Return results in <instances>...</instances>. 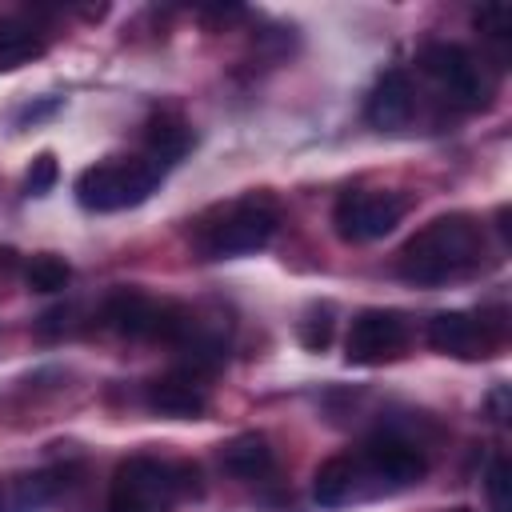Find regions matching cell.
Returning <instances> with one entry per match:
<instances>
[{
  "instance_id": "1",
  "label": "cell",
  "mask_w": 512,
  "mask_h": 512,
  "mask_svg": "<svg viewBox=\"0 0 512 512\" xmlns=\"http://www.w3.org/2000/svg\"><path fill=\"white\" fill-rule=\"evenodd\" d=\"M484 256V228L476 216L468 212H448L436 216L432 224H424L396 256V272L408 284L432 288V284H448L464 272H472Z\"/></svg>"
},
{
  "instance_id": "2",
  "label": "cell",
  "mask_w": 512,
  "mask_h": 512,
  "mask_svg": "<svg viewBox=\"0 0 512 512\" xmlns=\"http://www.w3.org/2000/svg\"><path fill=\"white\" fill-rule=\"evenodd\" d=\"M200 492L196 464H164L156 456H128L112 472L108 512H172L176 496Z\"/></svg>"
},
{
  "instance_id": "3",
  "label": "cell",
  "mask_w": 512,
  "mask_h": 512,
  "mask_svg": "<svg viewBox=\"0 0 512 512\" xmlns=\"http://www.w3.org/2000/svg\"><path fill=\"white\" fill-rule=\"evenodd\" d=\"M352 468H356V500H368L416 484L428 472V456L420 440H412L408 432L380 428L352 452Z\"/></svg>"
},
{
  "instance_id": "4",
  "label": "cell",
  "mask_w": 512,
  "mask_h": 512,
  "mask_svg": "<svg viewBox=\"0 0 512 512\" xmlns=\"http://www.w3.org/2000/svg\"><path fill=\"white\" fill-rule=\"evenodd\" d=\"M164 168L148 156H128V160H100L76 176V204L88 212H120L144 204Z\"/></svg>"
},
{
  "instance_id": "5",
  "label": "cell",
  "mask_w": 512,
  "mask_h": 512,
  "mask_svg": "<svg viewBox=\"0 0 512 512\" xmlns=\"http://www.w3.org/2000/svg\"><path fill=\"white\" fill-rule=\"evenodd\" d=\"M104 324L132 340H164L180 348L196 332V312L172 300H152L136 288H120L104 300Z\"/></svg>"
},
{
  "instance_id": "6",
  "label": "cell",
  "mask_w": 512,
  "mask_h": 512,
  "mask_svg": "<svg viewBox=\"0 0 512 512\" xmlns=\"http://www.w3.org/2000/svg\"><path fill=\"white\" fill-rule=\"evenodd\" d=\"M276 224H280L276 208L260 196H248V200H236V204L220 208V216L200 228L196 244L208 260L244 256V252H260L276 236Z\"/></svg>"
},
{
  "instance_id": "7",
  "label": "cell",
  "mask_w": 512,
  "mask_h": 512,
  "mask_svg": "<svg viewBox=\"0 0 512 512\" xmlns=\"http://www.w3.org/2000/svg\"><path fill=\"white\" fill-rule=\"evenodd\" d=\"M408 212V196L404 192H388V188H352L336 200L332 208V224L336 236L348 244H372L380 236H388Z\"/></svg>"
},
{
  "instance_id": "8",
  "label": "cell",
  "mask_w": 512,
  "mask_h": 512,
  "mask_svg": "<svg viewBox=\"0 0 512 512\" xmlns=\"http://www.w3.org/2000/svg\"><path fill=\"white\" fill-rule=\"evenodd\" d=\"M420 68L424 76H432L444 96L460 108H484L492 100V80L488 72L476 64V56L460 44H448V40H432L420 48Z\"/></svg>"
},
{
  "instance_id": "9",
  "label": "cell",
  "mask_w": 512,
  "mask_h": 512,
  "mask_svg": "<svg viewBox=\"0 0 512 512\" xmlns=\"http://www.w3.org/2000/svg\"><path fill=\"white\" fill-rule=\"evenodd\" d=\"M408 344V320L396 308H364L352 316L348 340H344V360L356 368H376L392 356H400Z\"/></svg>"
},
{
  "instance_id": "10",
  "label": "cell",
  "mask_w": 512,
  "mask_h": 512,
  "mask_svg": "<svg viewBox=\"0 0 512 512\" xmlns=\"http://www.w3.org/2000/svg\"><path fill=\"white\" fill-rule=\"evenodd\" d=\"M504 340V320H492L488 312H436L428 320V344L444 356L480 360L492 356Z\"/></svg>"
},
{
  "instance_id": "11",
  "label": "cell",
  "mask_w": 512,
  "mask_h": 512,
  "mask_svg": "<svg viewBox=\"0 0 512 512\" xmlns=\"http://www.w3.org/2000/svg\"><path fill=\"white\" fill-rule=\"evenodd\" d=\"M144 404L152 412H160V416H172V420H196L208 408L204 376L192 372V368L164 372V376H156V380L144 384Z\"/></svg>"
},
{
  "instance_id": "12",
  "label": "cell",
  "mask_w": 512,
  "mask_h": 512,
  "mask_svg": "<svg viewBox=\"0 0 512 512\" xmlns=\"http://www.w3.org/2000/svg\"><path fill=\"white\" fill-rule=\"evenodd\" d=\"M412 112H416V88H412V76L400 72V68L384 72V76L376 80V88L368 92V104H364L368 124L380 128V132H396V128H404V124L412 120Z\"/></svg>"
},
{
  "instance_id": "13",
  "label": "cell",
  "mask_w": 512,
  "mask_h": 512,
  "mask_svg": "<svg viewBox=\"0 0 512 512\" xmlns=\"http://www.w3.org/2000/svg\"><path fill=\"white\" fill-rule=\"evenodd\" d=\"M144 148H148V160H156L160 168H168V164H176L192 148V128L176 112H156L144 124Z\"/></svg>"
},
{
  "instance_id": "14",
  "label": "cell",
  "mask_w": 512,
  "mask_h": 512,
  "mask_svg": "<svg viewBox=\"0 0 512 512\" xmlns=\"http://www.w3.org/2000/svg\"><path fill=\"white\" fill-rule=\"evenodd\" d=\"M44 56V36L24 16H0V72H16Z\"/></svg>"
},
{
  "instance_id": "15",
  "label": "cell",
  "mask_w": 512,
  "mask_h": 512,
  "mask_svg": "<svg viewBox=\"0 0 512 512\" xmlns=\"http://www.w3.org/2000/svg\"><path fill=\"white\" fill-rule=\"evenodd\" d=\"M272 464H276L272 448H268V440L260 432H244V436H236V440H228L220 448V468L240 476V480H260V476L272 472Z\"/></svg>"
},
{
  "instance_id": "16",
  "label": "cell",
  "mask_w": 512,
  "mask_h": 512,
  "mask_svg": "<svg viewBox=\"0 0 512 512\" xmlns=\"http://www.w3.org/2000/svg\"><path fill=\"white\" fill-rule=\"evenodd\" d=\"M312 500L320 508H340L348 500H356V468H352V452L328 456L316 476H312Z\"/></svg>"
},
{
  "instance_id": "17",
  "label": "cell",
  "mask_w": 512,
  "mask_h": 512,
  "mask_svg": "<svg viewBox=\"0 0 512 512\" xmlns=\"http://www.w3.org/2000/svg\"><path fill=\"white\" fill-rule=\"evenodd\" d=\"M24 280H28V288H36V292H60V288L72 280V268H68V260H60L56 252H40V256L28 260Z\"/></svg>"
},
{
  "instance_id": "18",
  "label": "cell",
  "mask_w": 512,
  "mask_h": 512,
  "mask_svg": "<svg viewBox=\"0 0 512 512\" xmlns=\"http://www.w3.org/2000/svg\"><path fill=\"white\" fill-rule=\"evenodd\" d=\"M484 496H488V512H512V460L504 452H496L488 460Z\"/></svg>"
},
{
  "instance_id": "19",
  "label": "cell",
  "mask_w": 512,
  "mask_h": 512,
  "mask_svg": "<svg viewBox=\"0 0 512 512\" xmlns=\"http://www.w3.org/2000/svg\"><path fill=\"white\" fill-rule=\"evenodd\" d=\"M328 340H332V308L328 304H312L304 312V320H300V344L308 352H324Z\"/></svg>"
},
{
  "instance_id": "20",
  "label": "cell",
  "mask_w": 512,
  "mask_h": 512,
  "mask_svg": "<svg viewBox=\"0 0 512 512\" xmlns=\"http://www.w3.org/2000/svg\"><path fill=\"white\" fill-rule=\"evenodd\" d=\"M472 20L488 40H508L512 36V8L508 4H484V8H476Z\"/></svg>"
},
{
  "instance_id": "21",
  "label": "cell",
  "mask_w": 512,
  "mask_h": 512,
  "mask_svg": "<svg viewBox=\"0 0 512 512\" xmlns=\"http://www.w3.org/2000/svg\"><path fill=\"white\" fill-rule=\"evenodd\" d=\"M56 176H60L56 156H52V152H40V156L32 160L28 176H24V192H28V196H44V192L56 188Z\"/></svg>"
},
{
  "instance_id": "22",
  "label": "cell",
  "mask_w": 512,
  "mask_h": 512,
  "mask_svg": "<svg viewBox=\"0 0 512 512\" xmlns=\"http://www.w3.org/2000/svg\"><path fill=\"white\" fill-rule=\"evenodd\" d=\"M448 512H468V508H448Z\"/></svg>"
},
{
  "instance_id": "23",
  "label": "cell",
  "mask_w": 512,
  "mask_h": 512,
  "mask_svg": "<svg viewBox=\"0 0 512 512\" xmlns=\"http://www.w3.org/2000/svg\"><path fill=\"white\" fill-rule=\"evenodd\" d=\"M0 508H4V504H0Z\"/></svg>"
}]
</instances>
